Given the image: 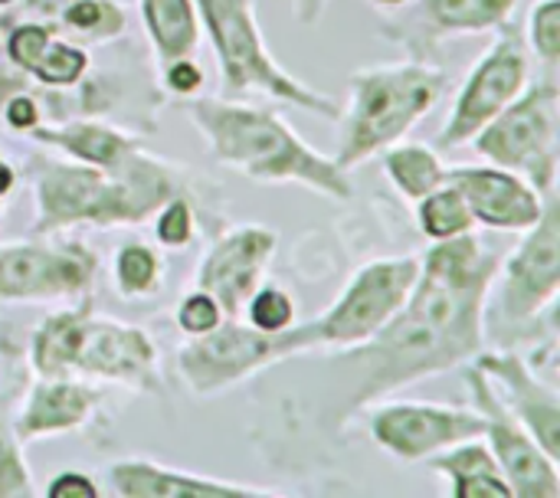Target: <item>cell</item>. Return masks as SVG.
<instances>
[{
  "instance_id": "obj_24",
  "label": "cell",
  "mask_w": 560,
  "mask_h": 498,
  "mask_svg": "<svg viewBox=\"0 0 560 498\" xmlns=\"http://www.w3.org/2000/svg\"><path fill=\"white\" fill-rule=\"evenodd\" d=\"M417 223H420V233L433 243L472 233L476 227L463 194L453 184H443L417 200Z\"/></svg>"
},
{
  "instance_id": "obj_20",
  "label": "cell",
  "mask_w": 560,
  "mask_h": 498,
  "mask_svg": "<svg viewBox=\"0 0 560 498\" xmlns=\"http://www.w3.org/2000/svg\"><path fill=\"white\" fill-rule=\"evenodd\" d=\"M26 135L39 144H49V148L69 154L72 161L95 164V167H115L138 148V138H131L112 125L89 121V118L66 121V125H36Z\"/></svg>"
},
{
  "instance_id": "obj_12",
  "label": "cell",
  "mask_w": 560,
  "mask_h": 498,
  "mask_svg": "<svg viewBox=\"0 0 560 498\" xmlns=\"http://www.w3.org/2000/svg\"><path fill=\"white\" fill-rule=\"evenodd\" d=\"M466 387L472 397V407L486 420L482 440L489 443L509 489L515 498H560V473L558 460H551L538 440L505 410L499 401L492 381L472 364L466 371Z\"/></svg>"
},
{
  "instance_id": "obj_18",
  "label": "cell",
  "mask_w": 560,
  "mask_h": 498,
  "mask_svg": "<svg viewBox=\"0 0 560 498\" xmlns=\"http://www.w3.org/2000/svg\"><path fill=\"white\" fill-rule=\"evenodd\" d=\"M102 394L92 381H79V378H39L16 420H13V433L20 443H36L46 437H66L82 430L95 407H98Z\"/></svg>"
},
{
  "instance_id": "obj_17",
  "label": "cell",
  "mask_w": 560,
  "mask_h": 498,
  "mask_svg": "<svg viewBox=\"0 0 560 498\" xmlns=\"http://www.w3.org/2000/svg\"><path fill=\"white\" fill-rule=\"evenodd\" d=\"M472 364L492 381L505 410L538 440V447L560 463V394L555 384L541 381L532 364L518 355L495 351L476 355Z\"/></svg>"
},
{
  "instance_id": "obj_21",
  "label": "cell",
  "mask_w": 560,
  "mask_h": 498,
  "mask_svg": "<svg viewBox=\"0 0 560 498\" xmlns=\"http://www.w3.org/2000/svg\"><path fill=\"white\" fill-rule=\"evenodd\" d=\"M518 0H417L413 20L427 39L486 33L512 20Z\"/></svg>"
},
{
  "instance_id": "obj_26",
  "label": "cell",
  "mask_w": 560,
  "mask_h": 498,
  "mask_svg": "<svg viewBox=\"0 0 560 498\" xmlns=\"http://www.w3.org/2000/svg\"><path fill=\"white\" fill-rule=\"evenodd\" d=\"M115 286L125 299H144L161 286V259L144 243H125L115 253Z\"/></svg>"
},
{
  "instance_id": "obj_16",
  "label": "cell",
  "mask_w": 560,
  "mask_h": 498,
  "mask_svg": "<svg viewBox=\"0 0 560 498\" xmlns=\"http://www.w3.org/2000/svg\"><path fill=\"white\" fill-rule=\"evenodd\" d=\"M446 184H453L472 220L489 230L525 233L538 223L545 210V194L535 190L522 174L495 167V164H459L446 167Z\"/></svg>"
},
{
  "instance_id": "obj_1",
  "label": "cell",
  "mask_w": 560,
  "mask_h": 498,
  "mask_svg": "<svg viewBox=\"0 0 560 498\" xmlns=\"http://www.w3.org/2000/svg\"><path fill=\"white\" fill-rule=\"evenodd\" d=\"M499 263L502 256L489 253L472 233L440 240L420 259V276L397 315L331 361V368L345 371L338 427L368 404L446 374L482 351L486 305Z\"/></svg>"
},
{
  "instance_id": "obj_11",
  "label": "cell",
  "mask_w": 560,
  "mask_h": 498,
  "mask_svg": "<svg viewBox=\"0 0 560 498\" xmlns=\"http://www.w3.org/2000/svg\"><path fill=\"white\" fill-rule=\"evenodd\" d=\"M499 39L466 76L456 105L440 128V148H459L472 141L502 108H509L532 82V56L515 26H499Z\"/></svg>"
},
{
  "instance_id": "obj_37",
  "label": "cell",
  "mask_w": 560,
  "mask_h": 498,
  "mask_svg": "<svg viewBox=\"0 0 560 498\" xmlns=\"http://www.w3.org/2000/svg\"><path fill=\"white\" fill-rule=\"evenodd\" d=\"M3 118L13 131H30L39 125V108L30 95H13L3 108Z\"/></svg>"
},
{
  "instance_id": "obj_7",
  "label": "cell",
  "mask_w": 560,
  "mask_h": 498,
  "mask_svg": "<svg viewBox=\"0 0 560 498\" xmlns=\"http://www.w3.org/2000/svg\"><path fill=\"white\" fill-rule=\"evenodd\" d=\"M472 148L489 164L522 174L545 197L555 194L560 167L558 85L528 82L525 92L472 138Z\"/></svg>"
},
{
  "instance_id": "obj_13",
  "label": "cell",
  "mask_w": 560,
  "mask_h": 498,
  "mask_svg": "<svg viewBox=\"0 0 560 498\" xmlns=\"http://www.w3.org/2000/svg\"><path fill=\"white\" fill-rule=\"evenodd\" d=\"M486 433L476 407H450L427 401H394L371 414L374 443L397 463H427L430 456Z\"/></svg>"
},
{
  "instance_id": "obj_23",
  "label": "cell",
  "mask_w": 560,
  "mask_h": 498,
  "mask_svg": "<svg viewBox=\"0 0 560 498\" xmlns=\"http://www.w3.org/2000/svg\"><path fill=\"white\" fill-rule=\"evenodd\" d=\"M381 154H384V174L413 204L420 197H427L430 190L446 184V164L427 144H400L397 141V144H390Z\"/></svg>"
},
{
  "instance_id": "obj_38",
  "label": "cell",
  "mask_w": 560,
  "mask_h": 498,
  "mask_svg": "<svg viewBox=\"0 0 560 498\" xmlns=\"http://www.w3.org/2000/svg\"><path fill=\"white\" fill-rule=\"evenodd\" d=\"M289 10L295 16V23L302 26H318L325 10H328V0H289Z\"/></svg>"
},
{
  "instance_id": "obj_10",
  "label": "cell",
  "mask_w": 560,
  "mask_h": 498,
  "mask_svg": "<svg viewBox=\"0 0 560 498\" xmlns=\"http://www.w3.org/2000/svg\"><path fill=\"white\" fill-rule=\"evenodd\" d=\"M495 319L499 328H528L538 322L560 292V207L558 194L545 197L535 227L525 230L518 250L499 263L495 273Z\"/></svg>"
},
{
  "instance_id": "obj_8",
  "label": "cell",
  "mask_w": 560,
  "mask_h": 498,
  "mask_svg": "<svg viewBox=\"0 0 560 498\" xmlns=\"http://www.w3.org/2000/svg\"><path fill=\"white\" fill-rule=\"evenodd\" d=\"M417 276L420 259L413 256H390L361 266L325 315L295 325L302 351L308 355L315 348H354L368 341L397 315Z\"/></svg>"
},
{
  "instance_id": "obj_4",
  "label": "cell",
  "mask_w": 560,
  "mask_h": 498,
  "mask_svg": "<svg viewBox=\"0 0 560 498\" xmlns=\"http://www.w3.org/2000/svg\"><path fill=\"white\" fill-rule=\"evenodd\" d=\"M30 368L36 378L105 381L138 394H161L164 387L154 338L138 325L98 319L89 296L43 319L30 341Z\"/></svg>"
},
{
  "instance_id": "obj_36",
  "label": "cell",
  "mask_w": 560,
  "mask_h": 498,
  "mask_svg": "<svg viewBox=\"0 0 560 498\" xmlns=\"http://www.w3.org/2000/svg\"><path fill=\"white\" fill-rule=\"evenodd\" d=\"M46 498H98V486L82 473H59L46 483Z\"/></svg>"
},
{
  "instance_id": "obj_34",
  "label": "cell",
  "mask_w": 560,
  "mask_h": 498,
  "mask_svg": "<svg viewBox=\"0 0 560 498\" xmlns=\"http://www.w3.org/2000/svg\"><path fill=\"white\" fill-rule=\"evenodd\" d=\"M161 72H164V85H167L174 95L190 99V95H197V92L203 89V69H200L190 56L161 66Z\"/></svg>"
},
{
  "instance_id": "obj_30",
  "label": "cell",
  "mask_w": 560,
  "mask_h": 498,
  "mask_svg": "<svg viewBox=\"0 0 560 498\" xmlns=\"http://www.w3.org/2000/svg\"><path fill=\"white\" fill-rule=\"evenodd\" d=\"M528 46L541 66L558 69L560 62V0H538L528 13Z\"/></svg>"
},
{
  "instance_id": "obj_9",
  "label": "cell",
  "mask_w": 560,
  "mask_h": 498,
  "mask_svg": "<svg viewBox=\"0 0 560 498\" xmlns=\"http://www.w3.org/2000/svg\"><path fill=\"white\" fill-rule=\"evenodd\" d=\"M295 355H305L295 325L285 332H259L240 319H223L213 332L190 338L174 364L190 394L217 397Z\"/></svg>"
},
{
  "instance_id": "obj_27",
  "label": "cell",
  "mask_w": 560,
  "mask_h": 498,
  "mask_svg": "<svg viewBox=\"0 0 560 498\" xmlns=\"http://www.w3.org/2000/svg\"><path fill=\"white\" fill-rule=\"evenodd\" d=\"M89 72V53L69 39H49L43 56L36 59V66L30 69V76L46 85V89H72L82 82V76Z\"/></svg>"
},
{
  "instance_id": "obj_40",
  "label": "cell",
  "mask_w": 560,
  "mask_h": 498,
  "mask_svg": "<svg viewBox=\"0 0 560 498\" xmlns=\"http://www.w3.org/2000/svg\"><path fill=\"white\" fill-rule=\"evenodd\" d=\"M377 7H404V3H410V0H374Z\"/></svg>"
},
{
  "instance_id": "obj_14",
  "label": "cell",
  "mask_w": 560,
  "mask_h": 498,
  "mask_svg": "<svg viewBox=\"0 0 560 498\" xmlns=\"http://www.w3.org/2000/svg\"><path fill=\"white\" fill-rule=\"evenodd\" d=\"M95 269L98 263L82 243H7L0 246V299H82L95 286Z\"/></svg>"
},
{
  "instance_id": "obj_3",
  "label": "cell",
  "mask_w": 560,
  "mask_h": 498,
  "mask_svg": "<svg viewBox=\"0 0 560 498\" xmlns=\"http://www.w3.org/2000/svg\"><path fill=\"white\" fill-rule=\"evenodd\" d=\"M177 194V174L141 144L115 167L82 161H36L33 204L36 233L66 227H128L141 223Z\"/></svg>"
},
{
  "instance_id": "obj_28",
  "label": "cell",
  "mask_w": 560,
  "mask_h": 498,
  "mask_svg": "<svg viewBox=\"0 0 560 498\" xmlns=\"http://www.w3.org/2000/svg\"><path fill=\"white\" fill-rule=\"evenodd\" d=\"M36 496L33 476L23 460V443L16 440L3 407H0V498H30Z\"/></svg>"
},
{
  "instance_id": "obj_32",
  "label": "cell",
  "mask_w": 560,
  "mask_h": 498,
  "mask_svg": "<svg viewBox=\"0 0 560 498\" xmlns=\"http://www.w3.org/2000/svg\"><path fill=\"white\" fill-rule=\"evenodd\" d=\"M52 39V30H49V23H39V20H23V23H16L10 33H7V43H3V49H7V56H10V62L20 69V72H30L33 66H36V59L43 56V49H46V43Z\"/></svg>"
},
{
  "instance_id": "obj_2",
  "label": "cell",
  "mask_w": 560,
  "mask_h": 498,
  "mask_svg": "<svg viewBox=\"0 0 560 498\" xmlns=\"http://www.w3.org/2000/svg\"><path fill=\"white\" fill-rule=\"evenodd\" d=\"M187 115L217 164L262 184H302L331 200H351L354 181L318 154L282 115L217 95H190Z\"/></svg>"
},
{
  "instance_id": "obj_39",
  "label": "cell",
  "mask_w": 560,
  "mask_h": 498,
  "mask_svg": "<svg viewBox=\"0 0 560 498\" xmlns=\"http://www.w3.org/2000/svg\"><path fill=\"white\" fill-rule=\"evenodd\" d=\"M13 184H16V167H13L10 161H3V154H0V207H3V200L10 197Z\"/></svg>"
},
{
  "instance_id": "obj_6",
  "label": "cell",
  "mask_w": 560,
  "mask_h": 498,
  "mask_svg": "<svg viewBox=\"0 0 560 498\" xmlns=\"http://www.w3.org/2000/svg\"><path fill=\"white\" fill-rule=\"evenodd\" d=\"M197 16L210 36L213 56L220 62L223 92L243 95V92H262L269 99L289 102L295 108H305L322 118H341V105L295 79L279 66V59L269 53L266 36L256 20V0H194Z\"/></svg>"
},
{
  "instance_id": "obj_33",
  "label": "cell",
  "mask_w": 560,
  "mask_h": 498,
  "mask_svg": "<svg viewBox=\"0 0 560 498\" xmlns=\"http://www.w3.org/2000/svg\"><path fill=\"white\" fill-rule=\"evenodd\" d=\"M174 319H177V328H180L184 335L197 338V335L213 332L226 315H223L220 302H217L210 292L197 289V292H187V296L180 299V305H177V315H174Z\"/></svg>"
},
{
  "instance_id": "obj_22",
  "label": "cell",
  "mask_w": 560,
  "mask_h": 498,
  "mask_svg": "<svg viewBox=\"0 0 560 498\" xmlns=\"http://www.w3.org/2000/svg\"><path fill=\"white\" fill-rule=\"evenodd\" d=\"M158 66L194 56L200 46V16L194 0H138Z\"/></svg>"
},
{
  "instance_id": "obj_25",
  "label": "cell",
  "mask_w": 560,
  "mask_h": 498,
  "mask_svg": "<svg viewBox=\"0 0 560 498\" xmlns=\"http://www.w3.org/2000/svg\"><path fill=\"white\" fill-rule=\"evenodd\" d=\"M59 23L89 43H105L125 33V10L115 0H62Z\"/></svg>"
},
{
  "instance_id": "obj_5",
  "label": "cell",
  "mask_w": 560,
  "mask_h": 498,
  "mask_svg": "<svg viewBox=\"0 0 560 498\" xmlns=\"http://www.w3.org/2000/svg\"><path fill=\"white\" fill-rule=\"evenodd\" d=\"M351 105L341 128L335 164L354 171L390 144L404 141L450 89V76L427 62L368 66L351 76Z\"/></svg>"
},
{
  "instance_id": "obj_29",
  "label": "cell",
  "mask_w": 560,
  "mask_h": 498,
  "mask_svg": "<svg viewBox=\"0 0 560 498\" xmlns=\"http://www.w3.org/2000/svg\"><path fill=\"white\" fill-rule=\"evenodd\" d=\"M246 322L259 332H285L295 325V302L279 286H259L246 302Z\"/></svg>"
},
{
  "instance_id": "obj_31",
  "label": "cell",
  "mask_w": 560,
  "mask_h": 498,
  "mask_svg": "<svg viewBox=\"0 0 560 498\" xmlns=\"http://www.w3.org/2000/svg\"><path fill=\"white\" fill-rule=\"evenodd\" d=\"M194 223H197V220H194V210H190L187 197L174 194L171 200H164V204L158 207L154 236H158V243L167 246V250H184V246H190V240H194V233H197Z\"/></svg>"
},
{
  "instance_id": "obj_41",
  "label": "cell",
  "mask_w": 560,
  "mask_h": 498,
  "mask_svg": "<svg viewBox=\"0 0 560 498\" xmlns=\"http://www.w3.org/2000/svg\"><path fill=\"white\" fill-rule=\"evenodd\" d=\"M16 0H0V7H13Z\"/></svg>"
},
{
  "instance_id": "obj_15",
  "label": "cell",
  "mask_w": 560,
  "mask_h": 498,
  "mask_svg": "<svg viewBox=\"0 0 560 498\" xmlns=\"http://www.w3.org/2000/svg\"><path fill=\"white\" fill-rule=\"evenodd\" d=\"M279 236L266 227H236L223 233L197 269V289L210 292L226 319H240L249 296L262 286Z\"/></svg>"
},
{
  "instance_id": "obj_19",
  "label": "cell",
  "mask_w": 560,
  "mask_h": 498,
  "mask_svg": "<svg viewBox=\"0 0 560 498\" xmlns=\"http://www.w3.org/2000/svg\"><path fill=\"white\" fill-rule=\"evenodd\" d=\"M112 493L121 498H279L272 489H256L243 483L194 476L180 470H167L154 460H121L105 473Z\"/></svg>"
},
{
  "instance_id": "obj_35",
  "label": "cell",
  "mask_w": 560,
  "mask_h": 498,
  "mask_svg": "<svg viewBox=\"0 0 560 498\" xmlns=\"http://www.w3.org/2000/svg\"><path fill=\"white\" fill-rule=\"evenodd\" d=\"M450 496L453 498H515L502 473H479V476L459 479V483H453Z\"/></svg>"
}]
</instances>
